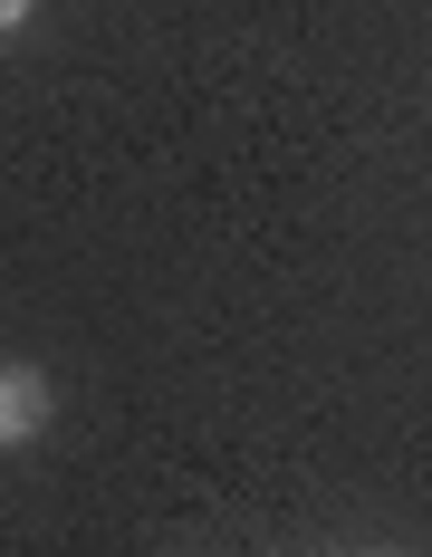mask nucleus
<instances>
[{"mask_svg":"<svg viewBox=\"0 0 432 557\" xmlns=\"http://www.w3.org/2000/svg\"><path fill=\"white\" fill-rule=\"evenodd\" d=\"M49 413H58V394L39 366H0V443H39Z\"/></svg>","mask_w":432,"mask_h":557,"instance_id":"nucleus-1","label":"nucleus"},{"mask_svg":"<svg viewBox=\"0 0 432 557\" xmlns=\"http://www.w3.org/2000/svg\"><path fill=\"white\" fill-rule=\"evenodd\" d=\"M29 10H39V0H0V39H20V29H29Z\"/></svg>","mask_w":432,"mask_h":557,"instance_id":"nucleus-2","label":"nucleus"}]
</instances>
